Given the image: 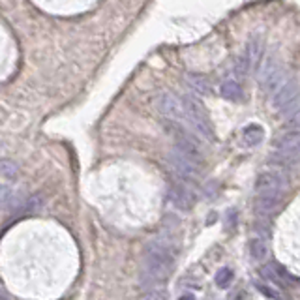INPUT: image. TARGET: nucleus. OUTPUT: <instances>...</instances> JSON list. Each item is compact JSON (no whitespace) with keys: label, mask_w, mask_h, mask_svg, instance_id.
Masks as SVG:
<instances>
[{"label":"nucleus","mask_w":300,"mask_h":300,"mask_svg":"<svg viewBox=\"0 0 300 300\" xmlns=\"http://www.w3.org/2000/svg\"><path fill=\"white\" fill-rule=\"evenodd\" d=\"M219 94L231 102H240L242 99V85L236 79H225L219 87Z\"/></svg>","instance_id":"9b49d317"},{"label":"nucleus","mask_w":300,"mask_h":300,"mask_svg":"<svg viewBox=\"0 0 300 300\" xmlns=\"http://www.w3.org/2000/svg\"><path fill=\"white\" fill-rule=\"evenodd\" d=\"M182 105H184L186 126H190V130L205 141H214V128L201 102L193 96H186L182 99Z\"/></svg>","instance_id":"f03ea898"},{"label":"nucleus","mask_w":300,"mask_h":300,"mask_svg":"<svg viewBox=\"0 0 300 300\" xmlns=\"http://www.w3.org/2000/svg\"><path fill=\"white\" fill-rule=\"evenodd\" d=\"M165 298H167V296H165V291L152 289V291H148V293H145L139 300H165Z\"/></svg>","instance_id":"a211bd4d"},{"label":"nucleus","mask_w":300,"mask_h":300,"mask_svg":"<svg viewBox=\"0 0 300 300\" xmlns=\"http://www.w3.org/2000/svg\"><path fill=\"white\" fill-rule=\"evenodd\" d=\"M284 197L285 195H255V210L259 214L270 216L284 203Z\"/></svg>","instance_id":"9d476101"},{"label":"nucleus","mask_w":300,"mask_h":300,"mask_svg":"<svg viewBox=\"0 0 300 300\" xmlns=\"http://www.w3.org/2000/svg\"><path fill=\"white\" fill-rule=\"evenodd\" d=\"M0 300H6V298H2V296H0Z\"/></svg>","instance_id":"412c9836"},{"label":"nucleus","mask_w":300,"mask_h":300,"mask_svg":"<svg viewBox=\"0 0 300 300\" xmlns=\"http://www.w3.org/2000/svg\"><path fill=\"white\" fill-rule=\"evenodd\" d=\"M300 158V131H287L274 141V154L270 156V164L278 169L289 167V164Z\"/></svg>","instance_id":"7ed1b4c3"},{"label":"nucleus","mask_w":300,"mask_h":300,"mask_svg":"<svg viewBox=\"0 0 300 300\" xmlns=\"http://www.w3.org/2000/svg\"><path fill=\"white\" fill-rule=\"evenodd\" d=\"M287 175L282 169L265 171L255 180V195H285Z\"/></svg>","instance_id":"39448f33"},{"label":"nucleus","mask_w":300,"mask_h":300,"mask_svg":"<svg viewBox=\"0 0 300 300\" xmlns=\"http://www.w3.org/2000/svg\"><path fill=\"white\" fill-rule=\"evenodd\" d=\"M298 96H300L298 83L289 77V81L270 96L272 98V107L276 111H285L287 107H291V105L295 104L296 99H298Z\"/></svg>","instance_id":"0eeeda50"},{"label":"nucleus","mask_w":300,"mask_h":300,"mask_svg":"<svg viewBox=\"0 0 300 300\" xmlns=\"http://www.w3.org/2000/svg\"><path fill=\"white\" fill-rule=\"evenodd\" d=\"M257 287H259V291H261V293H265V295L270 296V298H279L278 293H274L272 289H268V287H265V285H257Z\"/></svg>","instance_id":"6ab92c4d"},{"label":"nucleus","mask_w":300,"mask_h":300,"mask_svg":"<svg viewBox=\"0 0 300 300\" xmlns=\"http://www.w3.org/2000/svg\"><path fill=\"white\" fill-rule=\"evenodd\" d=\"M233 279H235V274H233L231 268H222V270L216 274V284H218L219 287H229Z\"/></svg>","instance_id":"f3484780"},{"label":"nucleus","mask_w":300,"mask_h":300,"mask_svg":"<svg viewBox=\"0 0 300 300\" xmlns=\"http://www.w3.org/2000/svg\"><path fill=\"white\" fill-rule=\"evenodd\" d=\"M250 255L255 259V261H265L268 255V246L265 240L261 238H253L250 240Z\"/></svg>","instance_id":"4468645a"},{"label":"nucleus","mask_w":300,"mask_h":300,"mask_svg":"<svg viewBox=\"0 0 300 300\" xmlns=\"http://www.w3.org/2000/svg\"><path fill=\"white\" fill-rule=\"evenodd\" d=\"M263 135H265V131L259 124H250L246 126L244 131H242V137H244V143L248 147H255L259 143L263 141Z\"/></svg>","instance_id":"ddd939ff"},{"label":"nucleus","mask_w":300,"mask_h":300,"mask_svg":"<svg viewBox=\"0 0 300 300\" xmlns=\"http://www.w3.org/2000/svg\"><path fill=\"white\" fill-rule=\"evenodd\" d=\"M263 274H265L270 282H274L278 287H289V276L285 274L284 268L274 267V265H267V267L263 268Z\"/></svg>","instance_id":"f8f14e48"},{"label":"nucleus","mask_w":300,"mask_h":300,"mask_svg":"<svg viewBox=\"0 0 300 300\" xmlns=\"http://www.w3.org/2000/svg\"><path fill=\"white\" fill-rule=\"evenodd\" d=\"M242 58L246 60L248 71H257V68H259L261 58H263V39L259 38V36L250 38V42H248V45H246V53Z\"/></svg>","instance_id":"6e6552de"},{"label":"nucleus","mask_w":300,"mask_h":300,"mask_svg":"<svg viewBox=\"0 0 300 300\" xmlns=\"http://www.w3.org/2000/svg\"><path fill=\"white\" fill-rule=\"evenodd\" d=\"M289 81V75L278 60L270 56V58L265 62L261 70V75H259V85H261V90L268 96H272L278 88H282L285 83Z\"/></svg>","instance_id":"20e7f679"},{"label":"nucleus","mask_w":300,"mask_h":300,"mask_svg":"<svg viewBox=\"0 0 300 300\" xmlns=\"http://www.w3.org/2000/svg\"><path fill=\"white\" fill-rule=\"evenodd\" d=\"M17 180V171L10 164H0V201L8 197Z\"/></svg>","instance_id":"1a4fd4ad"},{"label":"nucleus","mask_w":300,"mask_h":300,"mask_svg":"<svg viewBox=\"0 0 300 300\" xmlns=\"http://www.w3.org/2000/svg\"><path fill=\"white\" fill-rule=\"evenodd\" d=\"M175 248L167 240H152L143 253L141 279L147 285H159L169 278L175 267Z\"/></svg>","instance_id":"f257e3e1"},{"label":"nucleus","mask_w":300,"mask_h":300,"mask_svg":"<svg viewBox=\"0 0 300 300\" xmlns=\"http://www.w3.org/2000/svg\"><path fill=\"white\" fill-rule=\"evenodd\" d=\"M284 126L289 131H300V107H293V109L285 115Z\"/></svg>","instance_id":"2eb2a0df"},{"label":"nucleus","mask_w":300,"mask_h":300,"mask_svg":"<svg viewBox=\"0 0 300 300\" xmlns=\"http://www.w3.org/2000/svg\"><path fill=\"white\" fill-rule=\"evenodd\" d=\"M156 107L162 115L167 118V122H176V124L186 126V115H184V105L182 99L176 98L175 94L162 92L156 98Z\"/></svg>","instance_id":"423d86ee"},{"label":"nucleus","mask_w":300,"mask_h":300,"mask_svg":"<svg viewBox=\"0 0 300 300\" xmlns=\"http://www.w3.org/2000/svg\"><path fill=\"white\" fill-rule=\"evenodd\" d=\"M188 81H190V85H191L193 88H195L197 92H201V94H210V90H212V87H210V83H208L203 75H190V77H188Z\"/></svg>","instance_id":"dca6fc26"},{"label":"nucleus","mask_w":300,"mask_h":300,"mask_svg":"<svg viewBox=\"0 0 300 300\" xmlns=\"http://www.w3.org/2000/svg\"><path fill=\"white\" fill-rule=\"evenodd\" d=\"M180 300H195V296H193V295H184Z\"/></svg>","instance_id":"aec40b11"}]
</instances>
